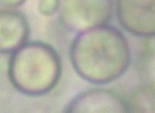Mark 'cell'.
Segmentation results:
<instances>
[{"label":"cell","mask_w":155,"mask_h":113,"mask_svg":"<svg viewBox=\"0 0 155 113\" xmlns=\"http://www.w3.org/2000/svg\"><path fill=\"white\" fill-rule=\"evenodd\" d=\"M70 57L78 75L95 85L107 84L121 77L132 60L126 37L108 24L77 33Z\"/></svg>","instance_id":"1"},{"label":"cell","mask_w":155,"mask_h":113,"mask_svg":"<svg viewBox=\"0 0 155 113\" xmlns=\"http://www.w3.org/2000/svg\"><path fill=\"white\" fill-rule=\"evenodd\" d=\"M114 0H60L58 16L67 30L78 33L108 24Z\"/></svg>","instance_id":"3"},{"label":"cell","mask_w":155,"mask_h":113,"mask_svg":"<svg viewBox=\"0 0 155 113\" xmlns=\"http://www.w3.org/2000/svg\"><path fill=\"white\" fill-rule=\"evenodd\" d=\"M11 55L9 79L21 93L42 96L58 84L61 75V62L51 45L39 41L27 42Z\"/></svg>","instance_id":"2"},{"label":"cell","mask_w":155,"mask_h":113,"mask_svg":"<svg viewBox=\"0 0 155 113\" xmlns=\"http://www.w3.org/2000/svg\"><path fill=\"white\" fill-rule=\"evenodd\" d=\"M1 53L12 54L27 43L29 35L28 20L22 12L12 9H2Z\"/></svg>","instance_id":"6"},{"label":"cell","mask_w":155,"mask_h":113,"mask_svg":"<svg viewBox=\"0 0 155 113\" xmlns=\"http://www.w3.org/2000/svg\"><path fill=\"white\" fill-rule=\"evenodd\" d=\"M60 0H39L38 11L43 16H51L58 11Z\"/></svg>","instance_id":"7"},{"label":"cell","mask_w":155,"mask_h":113,"mask_svg":"<svg viewBox=\"0 0 155 113\" xmlns=\"http://www.w3.org/2000/svg\"><path fill=\"white\" fill-rule=\"evenodd\" d=\"M64 112L125 113L132 112V109L130 105L115 92L93 89L76 95L68 103Z\"/></svg>","instance_id":"5"},{"label":"cell","mask_w":155,"mask_h":113,"mask_svg":"<svg viewBox=\"0 0 155 113\" xmlns=\"http://www.w3.org/2000/svg\"><path fill=\"white\" fill-rule=\"evenodd\" d=\"M26 0H0L1 6L5 9H12L22 5Z\"/></svg>","instance_id":"8"},{"label":"cell","mask_w":155,"mask_h":113,"mask_svg":"<svg viewBox=\"0 0 155 113\" xmlns=\"http://www.w3.org/2000/svg\"><path fill=\"white\" fill-rule=\"evenodd\" d=\"M115 9L118 22L127 32L155 37V0H116Z\"/></svg>","instance_id":"4"}]
</instances>
